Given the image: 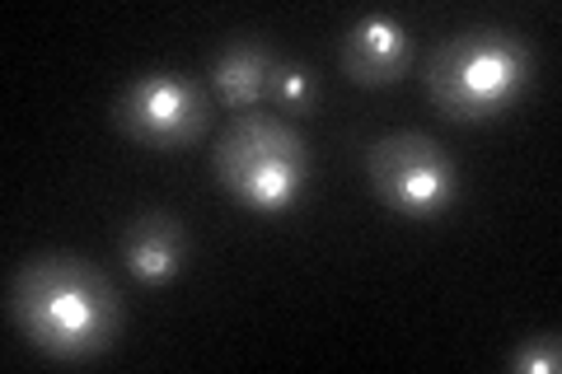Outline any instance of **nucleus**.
Instances as JSON below:
<instances>
[{
	"label": "nucleus",
	"mask_w": 562,
	"mask_h": 374,
	"mask_svg": "<svg viewBox=\"0 0 562 374\" xmlns=\"http://www.w3.org/2000/svg\"><path fill=\"white\" fill-rule=\"evenodd\" d=\"M188 258V235L183 225L165 216V211H150V216H136L122 229V262L146 281V286H160V281L179 276V267Z\"/></svg>",
	"instance_id": "7"
},
{
	"label": "nucleus",
	"mask_w": 562,
	"mask_h": 374,
	"mask_svg": "<svg viewBox=\"0 0 562 374\" xmlns=\"http://www.w3.org/2000/svg\"><path fill=\"white\" fill-rule=\"evenodd\" d=\"M366 178L375 197L403 220H436L460 192V173L441 140L427 132H390L366 150Z\"/></svg>",
	"instance_id": "4"
},
{
	"label": "nucleus",
	"mask_w": 562,
	"mask_h": 374,
	"mask_svg": "<svg viewBox=\"0 0 562 374\" xmlns=\"http://www.w3.org/2000/svg\"><path fill=\"white\" fill-rule=\"evenodd\" d=\"M535 76V57L506 29H464L431 52L427 61V99L450 122H483L506 113L525 94Z\"/></svg>",
	"instance_id": "2"
},
{
	"label": "nucleus",
	"mask_w": 562,
	"mask_h": 374,
	"mask_svg": "<svg viewBox=\"0 0 562 374\" xmlns=\"http://www.w3.org/2000/svg\"><path fill=\"white\" fill-rule=\"evenodd\" d=\"M272 52L258 38H235L211 66V89L225 109H254L258 99H268V76H272Z\"/></svg>",
	"instance_id": "8"
},
{
	"label": "nucleus",
	"mask_w": 562,
	"mask_h": 374,
	"mask_svg": "<svg viewBox=\"0 0 562 374\" xmlns=\"http://www.w3.org/2000/svg\"><path fill=\"white\" fill-rule=\"evenodd\" d=\"M558 365H562V351H558V337L553 332L549 337H535L530 347H520L512 355V370L516 374H558Z\"/></svg>",
	"instance_id": "10"
},
{
	"label": "nucleus",
	"mask_w": 562,
	"mask_h": 374,
	"mask_svg": "<svg viewBox=\"0 0 562 374\" xmlns=\"http://www.w3.org/2000/svg\"><path fill=\"white\" fill-rule=\"evenodd\" d=\"M314 94H319V84H314V76L301 66V61H277L272 76H268V99L277 103V109L286 113H305Z\"/></svg>",
	"instance_id": "9"
},
{
	"label": "nucleus",
	"mask_w": 562,
	"mask_h": 374,
	"mask_svg": "<svg viewBox=\"0 0 562 374\" xmlns=\"http://www.w3.org/2000/svg\"><path fill=\"white\" fill-rule=\"evenodd\" d=\"M413 57V38L398 20H384V14H371V20L351 24L342 38V70L366 89L394 84L403 70H408Z\"/></svg>",
	"instance_id": "6"
},
{
	"label": "nucleus",
	"mask_w": 562,
	"mask_h": 374,
	"mask_svg": "<svg viewBox=\"0 0 562 374\" xmlns=\"http://www.w3.org/2000/svg\"><path fill=\"white\" fill-rule=\"evenodd\" d=\"M5 314L33 351L66 365L113 351L122 318H127L117 286L76 253H43L14 267L5 286Z\"/></svg>",
	"instance_id": "1"
},
{
	"label": "nucleus",
	"mask_w": 562,
	"mask_h": 374,
	"mask_svg": "<svg viewBox=\"0 0 562 374\" xmlns=\"http://www.w3.org/2000/svg\"><path fill=\"white\" fill-rule=\"evenodd\" d=\"M211 173L239 206L277 216L301 202L310 183V146L291 122L244 113L221 132L216 150H211Z\"/></svg>",
	"instance_id": "3"
},
{
	"label": "nucleus",
	"mask_w": 562,
	"mask_h": 374,
	"mask_svg": "<svg viewBox=\"0 0 562 374\" xmlns=\"http://www.w3.org/2000/svg\"><path fill=\"white\" fill-rule=\"evenodd\" d=\"M206 89L169 70H150L122 84L113 99V127L146 150H183L206 132Z\"/></svg>",
	"instance_id": "5"
}]
</instances>
